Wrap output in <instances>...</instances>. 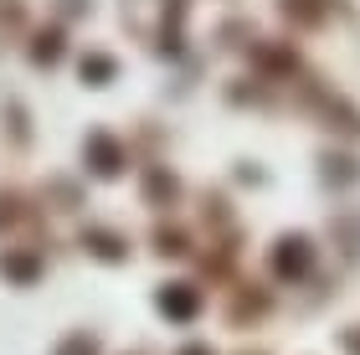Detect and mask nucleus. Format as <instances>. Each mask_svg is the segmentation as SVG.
I'll return each instance as SVG.
<instances>
[{"label": "nucleus", "mask_w": 360, "mask_h": 355, "mask_svg": "<svg viewBox=\"0 0 360 355\" xmlns=\"http://www.w3.org/2000/svg\"><path fill=\"white\" fill-rule=\"evenodd\" d=\"M0 273H11V278H31L37 263H31V257H0Z\"/></svg>", "instance_id": "39448f33"}, {"label": "nucleus", "mask_w": 360, "mask_h": 355, "mask_svg": "<svg viewBox=\"0 0 360 355\" xmlns=\"http://www.w3.org/2000/svg\"><path fill=\"white\" fill-rule=\"evenodd\" d=\"M83 77H98V83H103V77H113V62L108 57H83Z\"/></svg>", "instance_id": "0eeeda50"}, {"label": "nucleus", "mask_w": 360, "mask_h": 355, "mask_svg": "<svg viewBox=\"0 0 360 355\" xmlns=\"http://www.w3.org/2000/svg\"><path fill=\"white\" fill-rule=\"evenodd\" d=\"M160 309L175 314V319H191V314H195V294H186V288H175V294H160Z\"/></svg>", "instance_id": "7ed1b4c3"}, {"label": "nucleus", "mask_w": 360, "mask_h": 355, "mask_svg": "<svg viewBox=\"0 0 360 355\" xmlns=\"http://www.w3.org/2000/svg\"><path fill=\"white\" fill-rule=\"evenodd\" d=\"M57 52H62V37H57V31H46V37L37 41V62H57Z\"/></svg>", "instance_id": "423d86ee"}, {"label": "nucleus", "mask_w": 360, "mask_h": 355, "mask_svg": "<svg viewBox=\"0 0 360 355\" xmlns=\"http://www.w3.org/2000/svg\"><path fill=\"white\" fill-rule=\"evenodd\" d=\"M186 355H206V350H186Z\"/></svg>", "instance_id": "6e6552de"}, {"label": "nucleus", "mask_w": 360, "mask_h": 355, "mask_svg": "<svg viewBox=\"0 0 360 355\" xmlns=\"http://www.w3.org/2000/svg\"><path fill=\"white\" fill-rule=\"evenodd\" d=\"M57 355H98V345L88 340V335H68V340L57 345Z\"/></svg>", "instance_id": "20e7f679"}, {"label": "nucleus", "mask_w": 360, "mask_h": 355, "mask_svg": "<svg viewBox=\"0 0 360 355\" xmlns=\"http://www.w3.org/2000/svg\"><path fill=\"white\" fill-rule=\"evenodd\" d=\"M278 247H283L278 252V273H304L309 268V242L304 237H283Z\"/></svg>", "instance_id": "f257e3e1"}, {"label": "nucleus", "mask_w": 360, "mask_h": 355, "mask_svg": "<svg viewBox=\"0 0 360 355\" xmlns=\"http://www.w3.org/2000/svg\"><path fill=\"white\" fill-rule=\"evenodd\" d=\"M88 150H93V160H98L93 170H103V175L119 170V144H113L108 134H93V139H88Z\"/></svg>", "instance_id": "f03ea898"}]
</instances>
